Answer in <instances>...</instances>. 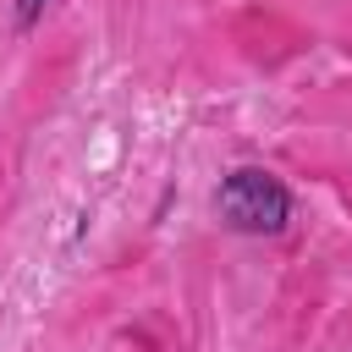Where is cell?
<instances>
[{"instance_id":"6da1fadb","label":"cell","mask_w":352,"mask_h":352,"mask_svg":"<svg viewBox=\"0 0 352 352\" xmlns=\"http://www.w3.org/2000/svg\"><path fill=\"white\" fill-rule=\"evenodd\" d=\"M214 209H220V220H226L231 231H242V236H280L286 220H292V192H286L280 176H270V170H258V165H242V170H231V176L220 182Z\"/></svg>"},{"instance_id":"7a4b0ae2","label":"cell","mask_w":352,"mask_h":352,"mask_svg":"<svg viewBox=\"0 0 352 352\" xmlns=\"http://www.w3.org/2000/svg\"><path fill=\"white\" fill-rule=\"evenodd\" d=\"M44 6H50V0H16V28L28 33V28L38 22V11H44Z\"/></svg>"}]
</instances>
